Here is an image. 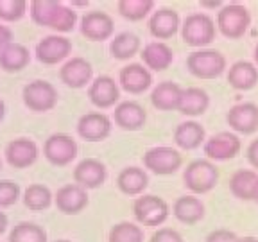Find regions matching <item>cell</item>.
Here are the masks:
<instances>
[{
    "instance_id": "6da1fadb",
    "label": "cell",
    "mask_w": 258,
    "mask_h": 242,
    "mask_svg": "<svg viewBox=\"0 0 258 242\" xmlns=\"http://www.w3.org/2000/svg\"><path fill=\"white\" fill-rule=\"evenodd\" d=\"M226 57L215 48H196L186 57V69L198 79H217L226 72Z\"/></svg>"
},
{
    "instance_id": "7a4b0ae2",
    "label": "cell",
    "mask_w": 258,
    "mask_h": 242,
    "mask_svg": "<svg viewBox=\"0 0 258 242\" xmlns=\"http://www.w3.org/2000/svg\"><path fill=\"white\" fill-rule=\"evenodd\" d=\"M217 32L228 40H238L247 32L251 25V15L244 4H226L219 9L215 18Z\"/></svg>"
},
{
    "instance_id": "3957f363",
    "label": "cell",
    "mask_w": 258,
    "mask_h": 242,
    "mask_svg": "<svg viewBox=\"0 0 258 242\" xmlns=\"http://www.w3.org/2000/svg\"><path fill=\"white\" fill-rule=\"evenodd\" d=\"M217 25L214 18L205 13H192L181 24V38L186 45L198 48H206L215 40Z\"/></svg>"
},
{
    "instance_id": "277c9868",
    "label": "cell",
    "mask_w": 258,
    "mask_h": 242,
    "mask_svg": "<svg viewBox=\"0 0 258 242\" xmlns=\"http://www.w3.org/2000/svg\"><path fill=\"white\" fill-rule=\"evenodd\" d=\"M219 182V169L210 160H194L183 172V183L194 196H201L214 190Z\"/></svg>"
},
{
    "instance_id": "5b68a950",
    "label": "cell",
    "mask_w": 258,
    "mask_h": 242,
    "mask_svg": "<svg viewBox=\"0 0 258 242\" xmlns=\"http://www.w3.org/2000/svg\"><path fill=\"white\" fill-rule=\"evenodd\" d=\"M133 214L140 224L149 226V228H156V226L163 224L170 214V208L167 205L165 199L158 198L154 194H144L135 201L133 205Z\"/></svg>"
},
{
    "instance_id": "8992f818",
    "label": "cell",
    "mask_w": 258,
    "mask_h": 242,
    "mask_svg": "<svg viewBox=\"0 0 258 242\" xmlns=\"http://www.w3.org/2000/svg\"><path fill=\"white\" fill-rule=\"evenodd\" d=\"M144 167L151 170L153 174L158 176H170L176 170H179L183 163V158L179 151L174 147H167V145H158V147H151L145 151L144 158Z\"/></svg>"
},
{
    "instance_id": "52a82bcc",
    "label": "cell",
    "mask_w": 258,
    "mask_h": 242,
    "mask_svg": "<svg viewBox=\"0 0 258 242\" xmlns=\"http://www.w3.org/2000/svg\"><path fill=\"white\" fill-rule=\"evenodd\" d=\"M22 97L25 106L36 113L48 111L57 104V90L54 88V85L43 79L31 81L29 85H25Z\"/></svg>"
},
{
    "instance_id": "ba28073f",
    "label": "cell",
    "mask_w": 258,
    "mask_h": 242,
    "mask_svg": "<svg viewBox=\"0 0 258 242\" xmlns=\"http://www.w3.org/2000/svg\"><path fill=\"white\" fill-rule=\"evenodd\" d=\"M77 144L72 137L63 133H54L45 140L43 144V156L48 163L57 167H64L72 163L77 158Z\"/></svg>"
},
{
    "instance_id": "9c48e42d",
    "label": "cell",
    "mask_w": 258,
    "mask_h": 242,
    "mask_svg": "<svg viewBox=\"0 0 258 242\" xmlns=\"http://www.w3.org/2000/svg\"><path fill=\"white\" fill-rule=\"evenodd\" d=\"M205 154L210 161H228L233 160L242 149L240 138L230 131H221L210 137L205 142Z\"/></svg>"
},
{
    "instance_id": "30bf717a",
    "label": "cell",
    "mask_w": 258,
    "mask_h": 242,
    "mask_svg": "<svg viewBox=\"0 0 258 242\" xmlns=\"http://www.w3.org/2000/svg\"><path fill=\"white\" fill-rule=\"evenodd\" d=\"M72 41L63 34H48L36 45V57L45 65H57L70 59Z\"/></svg>"
},
{
    "instance_id": "8fae6325",
    "label": "cell",
    "mask_w": 258,
    "mask_h": 242,
    "mask_svg": "<svg viewBox=\"0 0 258 242\" xmlns=\"http://www.w3.org/2000/svg\"><path fill=\"white\" fill-rule=\"evenodd\" d=\"M226 122L231 131L240 135H253L258 131V106L254 102H240L226 113Z\"/></svg>"
},
{
    "instance_id": "7c38bea8",
    "label": "cell",
    "mask_w": 258,
    "mask_h": 242,
    "mask_svg": "<svg viewBox=\"0 0 258 242\" xmlns=\"http://www.w3.org/2000/svg\"><path fill=\"white\" fill-rule=\"evenodd\" d=\"M92 76H93L92 63H90L88 59H85V57H79V56L67 59L59 69L61 81H63L69 88H74V90L85 88L90 81H92Z\"/></svg>"
},
{
    "instance_id": "4fadbf2b",
    "label": "cell",
    "mask_w": 258,
    "mask_h": 242,
    "mask_svg": "<svg viewBox=\"0 0 258 242\" xmlns=\"http://www.w3.org/2000/svg\"><path fill=\"white\" fill-rule=\"evenodd\" d=\"M111 118L102 113H86L77 122V133L86 142H102L111 133Z\"/></svg>"
},
{
    "instance_id": "5bb4252c",
    "label": "cell",
    "mask_w": 258,
    "mask_h": 242,
    "mask_svg": "<svg viewBox=\"0 0 258 242\" xmlns=\"http://www.w3.org/2000/svg\"><path fill=\"white\" fill-rule=\"evenodd\" d=\"M118 85L127 93H144L153 85V76L149 69L142 63H127L124 69L118 72Z\"/></svg>"
},
{
    "instance_id": "9a60e30c",
    "label": "cell",
    "mask_w": 258,
    "mask_h": 242,
    "mask_svg": "<svg viewBox=\"0 0 258 242\" xmlns=\"http://www.w3.org/2000/svg\"><path fill=\"white\" fill-rule=\"evenodd\" d=\"M106 176H108L106 165L97 158H86L79 161L74 169V182L86 190L99 189L106 182Z\"/></svg>"
},
{
    "instance_id": "2e32d148",
    "label": "cell",
    "mask_w": 258,
    "mask_h": 242,
    "mask_svg": "<svg viewBox=\"0 0 258 242\" xmlns=\"http://www.w3.org/2000/svg\"><path fill=\"white\" fill-rule=\"evenodd\" d=\"M54 203H56L57 210L67 215H77L88 205V192L86 189L79 187L77 183H70V185L61 187L54 196Z\"/></svg>"
},
{
    "instance_id": "e0dca14e",
    "label": "cell",
    "mask_w": 258,
    "mask_h": 242,
    "mask_svg": "<svg viewBox=\"0 0 258 242\" xmlns=\"http://www.w3.org/2000/svg\"><path fill=\"white\" fill-rule=\"evenodd\" d=\"M113 18L108 13L92 11L81 20V34L90 41H104L113 34Z\"/></svg>"
},
{
    "instance_id": "ac0fdd59",
    "label": "cell",
    "mask_w": 258,
    "mask_h": 242,
    "mask_svg": "<svg viewBox=\"0 0 258 242\" xmlns=\"http://www.w3.org/2000/svg\"><path fill=\"white\" fill-rule=\"evenodd\" d=\"M88 99L97 108H111L120 99V88L109 76H99L88 88Z\"/></svg>"
},
{
    "instance_id": "d6986e66",
    "label": "cell",
    "mask_w": 258,
    "mask_h": 242,
    "mask_svg": "<svg viewBox=\"0 0 258 242\" xmlns=\"http://www.w3.org/2000/svg\"><path fill=\"white\" fill-rule=\"evenodd\" d=\"M38 145L31 138H15L6 145V160L15 169H25L31 167L38 160Z\"/></svg>"
},
{
    "instance_id": "ffe728a7",
    "label": "cell",
    "mask_w": 258,
    "mask_h": 242,
    "mask_svg": "<svg viewBox=\"0 0 258 242\" xmlns=\"http://www.w3.org/2000/svg\"><path fill=\"white\" fill-rule=\"evenodd\" d=\"M226 81L233 90L238 92H247L258 85V67L253 61H235L228 69Z\"/></svg>"
},
{
    "instance_id": "44dd1931",
    "label": "cell",
    "mask_w": 258,
    "mask_h": 242,
    "mask_svg": "<svg viewBox=\"0 0 258 242\" xmlns=\"http://www.w3.org/2000/svg\"><path fill=\"white\" fill-rule=\"evenodd\" d=\"M181 20L177 11L170 8H160L149 18V32L158 40H169L179 31Z\"/></svg>"
},
{
    "instance_id": "7402d4cb",
    "label": "cell",
    "mask_w": 258,
    "mask_h": 242,
    "mask_svg": "<svg viewBox=\"0 0 258 242\" xmlns=\"http://www.w3.org/2000/svg\"><path fill=\"white\" fill-rule=\"evenodd\" d=\"M115 124L125 131H138L145 126L147 120V113L144 106L138 104L137 101H124L115 106Z\"/></svg>"
},
{
    "instance_id": "603a6c76",
    "label": "cell",
    "mask_w": 258,
    "mask_h": 242,
    "mask_svg": "<svg viewBox=\"0 0 258 242\" xmlns=\"http://www.w3.org/2000/svg\"><path fill=\"white\" fill-rule=\"evenodd\" d=\"M142 61H144V67H147L149 70L163 72L172 65L174 52L163 41H151L142 48Z\"/></svg>"
},
{
    "instance_id": "cb8c5ba5",
    "label": "cell",
    "mask_w": 258,
    "mask_h": 242,
    "mask_svg": "<svg viewBox=\"0 0 258 242\" xmlns=\"http://www.w3.org/2000/svg\"><path fill=\"white\" fill-rule=\"evenodd\" d=\"M172 214L183 224H196L205 217V205L198 196L185 194L172 205Z\"/></svg>"
},
{
    "instance_id": "d4e9b609",
    "label": "cell",
    "mask_w": 258,
    "mask_h": 242,
    "mask_svg": "<svg viewBox=\"0 0 258 242\" xmlns=\"http://www.w3.org/2000/svg\"><path fill=\"white\" fill-rule=\"evenodd\" d=\"M210 106V95L199 86H190V88H183L181 99H179V106L177 111L185 115V117H199L208 109Z\"/></svg>"
},
{
    "instance_id": "484cf974",
    "label": "cell",
    "mask_w": 258,
    "mask_h": 242,
    "mask_svg": "<svg viewBox=\"0 0 258 242\" xmlns=\"http://www.w3.org/2000/svg\"><path fill=\"white\" fill-rule=\"evenodd\" d=\"M183 88L177 83L172 81H163L158 86H154L153 93H151V102L156 109L160 111H177L179 106V99H181Z\"/></svg>"
},
{
    "instance_id": "4316f807",
    "label": "cell",
    "mask_w": 258,
    "mask_h": 242,
    "mask_svg": "<svg viewBox=\"0 0 258 242\" xmlns=\"http://www.w3.org/2000/svg\"><path fill=\"white\" fill-rule=\"evenodd\" d=\"M174 142L185 151L198 149L205 142V128L198 120H183L174 129Z\"/></svg>"
},
{
    "instance_id": "83f0119b",
    "label": "cell",
    "mask_w": 258,
    "mask_h": 242,
    "mask_svg": "<svg viewBox=\"0 0 258 242\" xmlns=\"http://www.w3.org/2000/svg\"><path fill=\"white\" fill-rule=\"evenodd\" d=\"M149 185V176L140 167H125L118 172L117 187L125 196H138Z\"/></svg>"
},
{
    "instance_id": "f1b7e54d",
    "label": "cell",
    "mask_w": 258,
    "mask_h": 242,
    "mask_svg": "<svg viewBox=\"0 0 258 242\" xmlns=\"http://www.w3.org/2000/svg\"><path fill=\"white\" fill-rule=\"evenodd\" d=\"M258 174L251 169H238L230 177V190L235 198L242 201H253L254 185H256Z\"/></svg>"
},
{
    "instance_id": "f546056e",
    "label": "cell",
    "mask_w": 258,
    "mask_h": 242,
    "mask_svg": "<svg viewBox=\"0 0 258 242\" xmlns=\"http://www.w3.org/2000/svg\"><path fill=\"white\" fill-rule=\"evenodd\" d=\"M140 38L135 32L124 31L113 38L109 43V54L118 61H127L135 57L140 50Z\"/></svg>"
},
{
    "instance_id": "4dcf8cb0",
    "label": "cell",
    "mask_w": 258,
    "mask_h": 242,
    "mask_svg": "<svg viewBox=\"0 0 258 242\" xmlns=\"http://www.w3.org/2000/svg\"><path fill=\"white\" fill-rule=\"evenodd\" d=\"M31 61L29 48L20 43H9L8 47L0 52V69L6 72H20Z\"/></svg>"
},
{
    "instance_id": "1f68e13d",
    "label": "cell",
    "mask_w": 258,
    "mask_h": 242,
    "mask_svg": "<svg viewBox=\"0 0 258 242\" xmlns=\"http://www.w3.org/2000/svg\"><path fill=\"white\" fill-rule=\"evenodd\" d=\"M118 15L129 22H140L154 9V0H118Z\"/></svg>"
},
{
    "instance_id": "d6a6232c",
    "label": "cell",
    "mask_w": 258,
    "mask_h": 242,
    "mask_svg": "<svg viewBox=\"0 0 258 242\" xmlns=\"http://www.w3.org/2000/svg\"><path fill=\"white\" fill-rule=\"evenodd\" d=\"M52 192L50 189L40 183H34V185H29L25 189L24 194V205L27 206L32 212H41V210H47L48 206L52 205Z\"/></svg>"
},
{
    "instance_id": "836d02e7",
    "label": "cell",
    "mask_w": 258,
    "mask_h": 242,
    "mask_svg": "<svg viewBox=\"0 0 258 242\" xmlns=\"http://www.w3.org/2000/svg\"><path fill=\"white\" fill-rule=\"evenodd\" d=\"M9 242H47V233L40 224L18 222L9 233Z\"/></svg>"
},
{
    "instance_id": "e575fe53",
    "label": "cell",
    "mask_w": 258,
    "mask_h": 242,
    "mask_svg": "<svg viewBox=\"0 0 258 242\" xmlns=\"http://www.w3.org/2000/svg\"><path fill=\"white\" fill-rule=\"evenodd\" d=\"M108 242H144V230L135 222H117L109 230Z\"/></svg>"
},
{
    "instance_id": "d590c367",
    "label": "cell",
    "mask_w": 258,
    "mask_h": 242,
    "mask_svg": "<svg viewBox=\"0 0 258 242\" xmlns=\"http://www.w3.org/2000/svg\"><path fill=\"white\" fill-rule=\"evenodd\" d=\"M76 11H72V8H69V6L59 4L54 11L50 22H48V29H52L54 32H70L76 27Z\"/></svg>"
},
{
    "instance_id": "8d00e7d4",
    "label": "cell",
    "mask_w": 258,
    "mask_h": 242,
    "mask_svg": "<svg viewBox=\"0 0 258 242\" xmlns=\"http://www.w3.org/2000/svg\"><path fill=\"white\" fill-rule=\"evenodd\" d=\"M59 4L61 2H56V0H32L29 6L32 22L41 25V27H48V22H50L54 11Z\"/></svg>"
},
{
    "instance_id": "74e56055",
    "label": "cell",
    "mask_w": 258,
    "mask_h": 242,
    "mask_svg": "<svg viewBox=\"0 0 258 242\" xmlns=\"http://www.w3.org/2000/svg\"><path fill=\"white\" fill-rule=\"evenodd\" d=\"M27 13L25 0H0V18L6 22H18Z\"/></svg>"
},
{
    "instance_id": "f35d334b",
    "label": "cell",
    "mask_w": 258,
    "mask_h": 242,
    "mask_svg": "<svg viewBox=\"0 0 258 242\" xmlns=\"http://www.w3.org/2000/svg\"><path fill=\"white\" fill-rule=\"evenodd\" d=\"M18 198H20V187L9 179H0V208L15 205Z\"/></svg>"
},
{
    "instance_id": "ab89813d",
    "label": "cell",
    "mask_w": 258,
    "mask_h": 242,
    "mask_svg": "<svg viewBox=\"0 0 258 242\" xmlns=\"http://www.w3.org/2000/svg\"><path fill=\"white\" fill-rule=\"evenodd\" d=\"M149 242H183V237L179 231L172 230V228H161L156 233H153Z\"/></svg>"
},
{
    "instance_id": "60d3db41",
    "label": "cell",
    "mask_w": 258,
    "mask_h": 242,
    "mask_svg": "<svg viewBox=\"0 0 258 242\" xmlns=\"http://www.w3.org/2000/svg\"><path fill=\"white\" fill-rule=\"evenodd\" d=\"M237 238H238V235L235 233V231L221 228V230L210 231L205 242H237Z\"/></svg>"
},
{
    "instance_id": "b9f144b4",
    "label": "cell",
    "mask_w": 258,
    "mask_h": 242,
    "mask_svg": "<svg viewBox=\"0 0 258 242\" xmlns=\"http://www.w3.org/2000/svg\"><path fill=\"white\" fill-rule=\"evenodd\" d=\"M246 156H247V161H249L251 165H253L254 169H258V138H254V140L247 145Z\"/></svg>"
},
{
    "instance_id": "7bdbcfd3",
    "label": "cell",
    "mask_w": 258,
    "mask_h": 242,
    "mask_svg": "<svg viewBox=\"0 0 258 242\" xmlns=\"http://www.w3.org/2000/svg\"><path fill=\"white\" fill-rule=\"evenodd\" d=\"M11 40H13L11 29L6 27V25H0V52H2V50H4L9 43H13Z\"/></svg>"
},
{
    "instance_id": "ee69618b",
    "label": "cell",
    "mask_w": 258,
    "mask_h": 242,
    "mask_svg": "<svg viewBox=\"0 0 258 242\" xmlns=\"http://www.w3.org/2000/svg\"><path fill=\"white\" fill-rule=\"evenodd\" d=\"M199 4L205 6V8H222L221 0H215V2H214V0H201Z\"/></svg>"
},
{
    "instance_id": "f6af8a7d",
    "label": "cell",
    "mask_w": 258,
    "mask_h": 242,
    "mask_svg": "<svg viewBox=\"0 0 258 242\" xmlns=\"http://www.w3.org/2000/svg\"><path fill=\"white\" fill-rule=\"evenodd\" d=\"M8 230V215L4 212H0V235Z\"/></svg>"
},
{
    "instance_id": "bcb514c9",
    "label": "cell",
    "mask_w": 258,
    "mask_h": 242,
    "mask_svg": "<svg viewBox=\"0 0 258 242\" xmlns=\"http://www.w3.org/2000/svg\"><path fill=\"white\" fill-rule=\"evenodd\" d=\"M237 242H258V238L251 237V235H246V237H238Z\"/></svg>"
},
{
    "instance_id": "7dc6e473",
    "label": "cell",
    "mask_w": 258,
    "mask_h": 242,
    "mask_svg": "<svg viewBox=\"0 0 258 242\" xmlns=\"http://www.w3.org/2000/svg\"><path fill=\"white\" fill-rule=\"evenodd\" d=\"M4 115H6V104H4V101L0 99V122H2V118H4Z\"/></svg>"
},
{
    "instance_id": "c3c4849f",
    "label": "cell",
    "mask_w": 258,
    "mask_h": 242,
    "mask_svg": "<svg viewBox=\"0 0 258 242\" xmlns=\"http://www.w3.org/2000/svg\"><path fill=\"white\" fill-rule=\"evenodd\" d=\"M253 201L258 203V179H256V185H254V192H253Z\"/></svg>"
},
{
    "instance_id": "681fc988",
    "label": "cell",
    "mask_w": 258,
    "mask_h": 242,
    "mask_svg": "<svg viewBox=\"0 0 258 242\" xmlns=\"http://www.w3.org/2000/svg\"><path fill=\"white\" fill-rule=\"evenodd\" d=\"M253 63L258 67V45L254 47V52H253Z\"/></svg>"
},
{
    "instance_id": "f907efd6",
    "label": "cell",
    "mask_w": 258,
    "mask_h": 242,
    "mask_svg": "<svg viewBox=\"0 0 258 242\" xmlns=\"http://www.w3.org/2000/svg\"><path fill=\"white\" fill-rule=\"evenodd\" d=\"M56 242H72V240H64V238H61V240H56Z\"/></svg>"
},
{
    "instance_id": "816d5d0a",
    "label": "cell",
    "mask_w": 258,
    "mask_h": 242,
    "mask_svg": "<svg viewBox=\"0 0 258 242\" xmlns=\"http://www.w3.org/2000/svg\"><path fill=\"white\" fill-rule=\"evenodd\" d=\"M0 170H2V161H0Z\"/></svg>"
}]
</instances>
